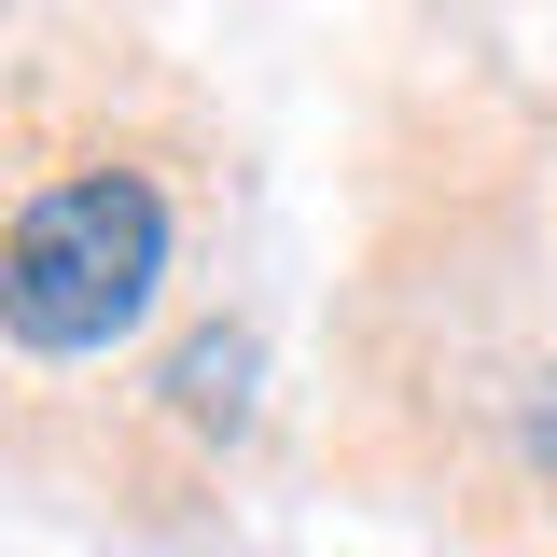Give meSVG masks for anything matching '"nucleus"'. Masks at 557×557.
Listing matches in <instances>:
<instances>
[{
	"label": "nucleus",
	"instance_id": "nucleus-1",
	"mask_svg": "<svg viewBox=\"0 0 557 557\" xmlns=\"http://www.w3.org/2000/svg\"><path fill=\"white\" fill-rule=\"evenodd\" d=\"M168 251H182L168 182L126 153H84L0 223V335L28 362H98L168 307Z\"/></svg>",
	"mask_w": 557,
	"mask_h": 557
},
{
	"label": "nucleus",
	"instance_id": "nucleus-2",
	"mask_svg": "<svg viewBox=\"0 0 557 557\" xmlns=\"http://www.w3.org/2000/svg\"><path fill=\"white\" fill-rule=\"evenodd\" d=\"M251 405H265V335L251 321H196V335L168 348V418L182 432H251Z\"/></svg>",
	"mask_w": 557,
	"mask_h": 557
}]
</instances>
